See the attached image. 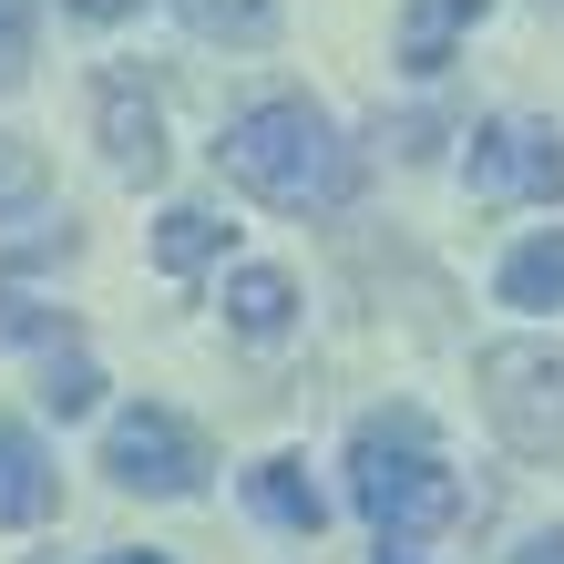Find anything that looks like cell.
Here are the masks:
<instances>
[{"mask_svg":"<svg viewBox=\"0 0 564 564\" xmlns=\"http://www.w3.org/2000/svg\"><path fill=\"white\" fill-rule=\"evenodd\" d=\"M216 164L257 195V206H278V216H339L349 195H359V154L339 144V123H328L308 93H268V104H247L216 134Z\"/></svg>","mask_w":564,"mask_h":564,"instance_id":"1","label":"cell"},{"mask_svg":"<svg viewBox=\"0 0 564 564\" xmlns=\"http://www.w3.org/2000/svg\"><path fill=\"white\" fill-rule=\"evenodd\" d=\"M349 503L370 513L380 554H411V544L462 523V473L442 462V442H431V411L390 401V411H370L349 431Z\"/></svg>","mask_w":564,"mask_h":564,"instance_id":"2","label":"cell"},{"mask_svg":"<svg viewBox=\"0 0 564 564\" xmlns=\"http://www.w3.org/2000/svg\"><path fill=\"white\" fill-rule=\"evenodd\" d=\"M482 380V421L503 431L513 462L534 473H564V339H492L473 359Z\"/></svg>","mask_w":564,"mask_h":564,"instance_id":"3","label":"cell"},{"mask_svg":"<svg viewBox=\"0 0 564 564\" xmlns=\"http://www.w3.org/2000/svg\"><path fill=\"white\" fill-rule=\"evenodd\" d=\"M462 175H473L482 206H554L564 195V134L534 113H492V123H473Z\"/></svg>","mask_w":564,"mask_h":564,"instance_id":"4","label":"cell"},{"mask_svg":"<svg viewBox=\"0 0 564 564\" xmlns=\"http://www.w3.org/2000/svg\"><path fill=\"white\" fill-rule=\"evenodd\" d=\"M104 473L123 482V492H195L206 482V442H195V421H175L164 401H144V411H123L113 431H104Z\"/></svg>","mask_w":564,"mask_h":564,"instance_id":"5","label":"cell"},{"mask_svg":"<svg viewBox=\"0 0 564 564\" xmlns=\"http://www.w3.org/2000/svg\"><path fill=\"white\" fill-rule=\"evenodd\" d=\"M93 134H104V164L113 175H164V113L144 104V83L134 73H104L93 83Z\"/></svg>","mask_w":564,"mask_h":564,"instance_id":"6","label":"cell"},{"mask_svg":"<svg viewBox=\"0 0 564 564\" xmlns=\"http://www.w3.org/2000/svg\"><path fill=\"white\" fill-rule=\"evenodd\" d=\"M62 503V473H52V452L31 442V431L0 421V523H42Z\"/></svg>","mask_w":564,"mask_h":564,"instance_id":"7","label":"cell"},{"mask_svg":"<svg viewBox=\"0 0 564 564\" xmlns=\"http://www.w3.org/2000/svg\"><path fill=\"white\" fill-rule=\"evenodd\" d=\"M247 503L268 513L278 534H297V544H308L318 523H328V492L308 482V462H288V452H278V462H257V473H247Z\"/></svg>","mask_w":564,"mask_h":564,"instance_id":"8","label":"cell"},{"mask_svg":"<svg viewBox=\"0 0 564 564\" xmlns=\"http://www.w3.org/2000/svg\"><path fill=\"white\" fill-rule=\"evenodd\" d=\"M288 318H297L288 268H237L226 278V328H237V339H288Z\"/></svg>","mask_w":564,"mask_h":564,"instance_id":"9","label":"cell"},{"mask_svg":"<svg viewBox=\"0 0 564 564\" xmlns=\"http://www.w3.org/2000/svg\"><path fill=\"white\" fill-rule=\"evenodd\" d=\"M482 11H492V0H411V11H401V62H411V73H442L452 42H462Z\"/></svg>","mask_w":564,"mask_h":564,"instance_id":"10","label":"cell"},{"mask_svg":"<svg viewBox=\"0 0 564 564\" xmlns=\"http://www.w3.org/2000/svg\"><path fill=\"white\" fill-rule=\"evenodd\" d=\"M503 308H564V226H544V237H523L503 257Z\"/></svg>","mask_w":564,"mask_h":564,"instance_id":"11","label":"cell"},{"mask_svg":"<svg viewBox=\"0 0 564 564\" xmlns=\"http://www.w3.org/2000/svg\"><path fill=\"white\" fill-rule=\"evenodd\" d=\"M216 247H226V216L216 206H164V226H154V268L164 278H195Z\"/></svg>","mask_w":564,"mask_h":564,"instance_id":"12","label":"cell"},{"mask_svg":"<svg viewBox=\"0 0 564 564\" xmlns=\"http://www.w3.org/2000/svg\"><path fill=\"white\" fill-rule=\"evenodd\" d=\"M185 31H206V42H268L278 31V0H175Z\"/></svg>","mask_w":564,"mask_h":564,"instance_id":"13","label":"cell"},{"mask_svg":"<svg viewBox=\"0 0 564 564\" xmlns=\"http://www.w3.org/2000/svg\"><path fill=\"white\" fill-rule=\"evenodd\" d=\"M93 401H104V370H93L83 349H52V370H42V411H52V421H83Z\"/></svg>","mask_w":564,"mask_h":564,"instance_id":"14","label":"cell"},{"mask_svg":"<svg viewBox=\"0 0 564 564\" xmlns=\"http://www.w3.org/2000/svg\"><path fill=\"white\" fill-rule=\"evenodd\" d=\"M42 185H52V164L31 134H0V226H11L21 206H42Z\"/></svg>","mask_w":564,"mask_h":564,"instance_id":"15","label":"cell"},{"mask_svg":"<svg viewBox=\"0 0 564 564\" xmlns=\"http://www.w3.org/2000/svg\"><path fill=\"white\" fill-rule=\"evenodd\" d=\"M21 339H52V349H62V318H52V308H31L21 288H0V349H21Z\"/></svg>","mask_w":564,"mask_h":564,"instance_id":"16","label":"cell"},{"mask_svg":"<svg viewBox=\"0 0 564 564\" xmlns=\"http://www.w3.org/2000/svg\"><path fill=\"white\" fill-rule=\"evenodd\" d=\"M21 52H31V21L21 0H0V83H21Z\"/></svg>","mask_w":564,"mask_h":564,"instance_id":"17","label":"cell"},{"mask_svg":"<svg viewBox=\"0 0 564 564\" xmlns=\"http://www.w3.org/2000/svg\"><path fill=\"white\" fill-rule=\"evenodd\" d=\"M513 564H564V534H534V544H523Z\"/></svg>","mask_w":564,"mask_h":564,"instance_id":"18","label":"cell"},{"mask_svg":"<svg viewBox=\"0 0 564 564\" xmlns=\"http://www.w3.org/2000/svg\"><path fill=\"white\" fill-rule=\"evenodd\" d=\"M73 11H83V21H123L134 0H73Z\"/></svg>","mask_w":564,"mask_h":564,"instance_id":"19","label":"cell"},{"mask_svg":"<svg viewBox=\"0 0 564 564\" xmlns=\"http://www.w3.org/2000/svg\"><path fill=\"white\" fill-rule=\"evenodd\" d=\"M104 564H164V554H104Z\"/></svg>","mask_w":564,"mask_h":564,"instance_id":"20","label":"cell"},{"mask_svg":"<svg viewBox=\"0 0 564 564\" xmlns=\"http://www.w3.org/2000/svg\"><path fill=\"white\" fill-rule=\"evenodd\" d=\"M380 564H411V554H380Z\"/></svg>","mask_w":564,"mask_h":564,"instance_id":"21","label":"cell"}]
</instances>
